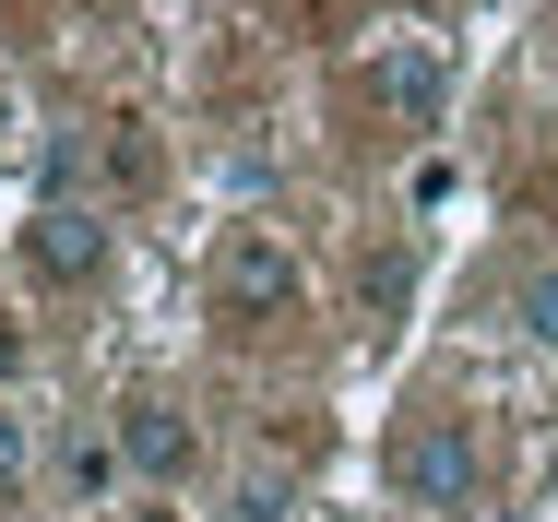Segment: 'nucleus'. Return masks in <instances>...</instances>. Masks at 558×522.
<instances>
[{
  "mask_svg": "<svg viewBox=\"0 0 558 522\" xmlns=\"http://www.w3.org/2000/svg\"><path fill=\"white\" fill-rule=\"evenodd\" d=\"M511 320H523L535 344H558V274H523V286H511Z\"/></svg>",
  "mask_w": 558,
  "mask_h": 522,
  "instance_id": "7",
  "label": "nucleus"
},
{
  "mask_svg": "<svg viewBox=\"0 0 558 522\" xmlns=\"http://www.w3.org/2000/svg\"><path fill=\"white\" fill-rule=\"evenodd\" d=\"M119 463L155 475V487H179V475L203 463V427L179 416V404H155V392H131V404H119Z\"/></svg>",
  "mask_w": 558,
  "mask_h": 522,
  "instance_id": "2",
  "label": "nucleus"
},
{
  "mask_svg": "<svg viewBox=\"0 0 558 522\" xmlns=\"http://www.w3.org/2000/svg\"><path fill=\"white\" fill-rule=\"evenodd\" d=\"M24 250H36V274H60V286H72V274H96V262H108V226H96V214H72V203H36V238H24Z\"/></svg>",
  "mask_w": 558,
  "mask_h": 522,
  "instance_id": "4",
  "label": "nucleus"
},
{
  "mask_svg": "<svg viewBox=\"0 0 558 522\" xmlns=\"http://www.w3.org/2000/svg\"><path fill=\"white\" fill-rule=\"evenodd\" d=\"M368 96L392 107L404 131H428V119H440V60H428V48H380V60H368Z\"/></svg>",
  "mask_w": 558,
  "mask_h": 522,
  "instance_id": "5",
  "label": "nucleus"
},
{
  "mask_svg": "<svg viewBox=\"0 0 558 522\" xmlns=\"http://www.w3.org/2000/svg\"><path fill=\"white\" fill-rule=\"evenodd\" d=\"M298 511V475H286V463H250V475H238V522H286Z\"/></svg>",
  "mask_w": 558,
  "mask_h": 522,
  "instance_id": "6",
  "label": "nucleus"
},
{
  "mask_svg": "<svg viewBox=\"0 0 558 522\" xmlns=\"http://www.w3.org/2000/svg\"><path fill=\"white\" fill-rule=\"evenodd\" d=\"M143 522H167V511H143Z\"/></svg>",
  "mask_w": 558,
  "mask_h": 522,
  "instance_id": "10",
  "label": "nucleus"
},
{
  "mask_svg": "<svg viewBox=\"0 0 558 522\" xmlns=\"http://www.w3.org/2000/svg\"><path fill=\"white\" fill-rule=\"evenodd\" d=\"M392 487H404L416 511H475V439L451 416H416L392 439Z\"/></svg>",
  "mask_w": 558,
  "mask_h": 522,
  "instance_id": "1",
  "label": "nucleus"
},
{
  "mask_svg": "<svg viewBox=\"0 0 558 522\" xmlns=\"http://www.w3.org/2000/svg\"><path fill=\"white\" fill-rule=\"evenodd\" d=\"M215 286H226V309H286V298H298V250H286L274 226H238L226 262H215Z\"/></svg>",
  "mask_w": 558,
  "mask_h": 522,
  "instance_id": "3",
  "label": "nucleus"
},
{
  "mask_svg": "<svg viewBox=\"0 0 558 522\" xmlns=\"http://www.w3.org/2000/svg\"><path fill=\"white\" fill-rule=\"evenodd\" d=\"M24 463H36V439H24V416H0V487H24Z\"/></svg>",
  "mask_w": 558,
  "mask_h": 522,
  "instance_id": "9",
  "label": "nucleus"
},
{
  "mask_svg": "<svg viewBox=\"0 0 558 522\" xmlns=\"http://www.w3.org/2000/svg\"><path fill=\"white\" fill-rule=\"evenodd\" d=\"M119 475V439H72V487H84V499H96V487H108Z\"/></svg>",
  "mask_w": 558,
  "mask_h": 522,
  "instance_id": "8",
  "label": "nucleus"
}]
</instances>
